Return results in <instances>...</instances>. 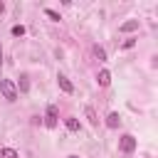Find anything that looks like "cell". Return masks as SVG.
Here are the masks:
<instances>
[{
	"label": "cell",
	"mask_w": 158,
	"mask_h": 158,
	"mask_svg": "<svg viewBox=\"0 0 158 158\" xmlns=\"http://www.w3.org/2000/svg\"><path fill=\"white\" fill-rule=\"evenodd\" d=\"M0 91L7 101H17V86L10 81V79H0Z\"/></svg>",
	"instance_id": "obj_1"
},
{
	"label": "cell",
	"mask_w": 158,
	"mask_h": 158,
	"mask_svg": "<svg viewBox=\"0 0 158 158\" xmlns=\"http://www.w3.org/2000/svg\"><path fill=\"white\" fill-rule=\"evenodd\" d=\"M118 148H121L123 153H133V151H136V138H133L131 133H123L121 141H118Z\"/></svg>",
	"instance_id": "obj_2"
},
{
	"label": "cell",
	"mask_w": 158,
	"mask_h": 158,
	"mask_svg": "<svg viewBox=\"0 0 158 158\" xmlns=\"http://www.w3.org/2000/svg\"><path fill=\"white\" fill-rule=\"evenodd\" d=\"M44 123H47V128H54V126H57V106H54V104L47 106V118H44Z\"/></svg>",
	"instance_id": "obj_3"
},
{
	"label": "cell",
	"mask_w": 158,
	"mask_h": 158,
	"mask_svg": "<svg viewBox=\"0 0 158 158\" xmlns=\"http://www.w3.org/2000/svg\"><path fill=\"white\" fill-rule=\"evenodd\" d=\"M57 84H59V89H62L64 94H72V91H74V86H72V81H69V79H67L64 74H59V77H57Z\"/></svg>",
	"instance_id": "obj_4"
},
{
	"label": "cell",
	"mask_w": 158,
	"mask_h": 158,
	"mask_svg": "<svg viewBox=\"0 0 158 158\" xmlns=\"http://www.w3.org/2000/svg\"><path fill=\"white\" fill-rule=\"evenodd\" d=\"M118 123H121V116H118L116 111H111V114L106 116V126H109V128H118Z\"/></svg>",
	"instance_id": "obj_5"
},
{
	"label": "cell",
	"mask_w": 158,
	"mask_h": 158,
	"mask_svg": "<svg viewBox=\"0 0 158 158\" xmlns=\"http://www.w3.org/2000/svg\"><path fill=\"white\" fill-rule=\"evenodd\" d=\"M96 81H99L101 86H109V84H111V74H109L106 69H101V72H99V77H96Z\"/></svg>",
	"instance_id": "obj_6"
},
{
	"label": "cell",
	"mask_w": 158,
	"mask_h": 158,
	"mask_svg": "<svg viewBox=\"0 0 158 158\" xmlns=\"http://www.w3.org/2000/svg\"><path fill=\"white\" fill-rule=\"evenodd\" d=\"M118 30H121V32H133V30H138V20H128V22H123Z\"/></svg>",
	"instance_id": "obj_7"
},
{
	"label": "cell",
	"mask_w": 158,
	"mask_h": 158,
	"mask_svg": "<svg viewBox=\"0 0 158 158\" xmlns=\"http://www.w3.org/2000/svg\"><path fill=\"white\" fill-rule=\"evenodd\" d=\"M0 158H17V151L15 148H2L0 151Z\"/></svg>",
	"instance_id": "obj_8"
},
{
	"label": "cell",
	"mask_w": 158,
	"mask_h": 158,
	"mask_svg": "<svg viewBox=\"0 0 158 158\" xmlns=\"http://www.w3.org/2000/svg\"><path fill=\"white\" fill-rule=\"evenodd\" d=\"M64 123H67V128H69V131H79V118H67Z\"/></svg>",
	"instance_id": "obj_9"
},
{
	"label": "cell",
	"mask_w": 158,
	"mask_h": 158,
	"mask_svg": "<svg viewBox=\"0 0 158 158\" xmlns=\"http://www.w3.org/2000/svg\"><path fill=\"white\" fill-rule=\"evenodd\" d=\"M94 54H96V59H99V62H106V52H104V49H101L99 44L94 47Z\"/></svg>",
	"instance_id": "obj_10"
},
{
	"label": "cell",
	"mask_w": 158,
	"mask_h": 158,
	"mask_svg": "<svg viewBox=\"0 0 158 158\" xmlns=\"http://www.w3.org/2000/svg\"><path fill=\"white\" fill-rule=\"evenodd\" d=\"M30 89V79H27V74H22L20 77V91H27Z\"/></svg>",
	"instance_id": "obj_11"
},
{
	"label": "cell",
	"mask_w": 158,
	"mask_h": 158,
	"mask_svg": "<svg viewBox=\"0 0 158 158\" xmlns=\"http://www.w3.org/2000/svg\"><path fill=\"white\" fill-rule=\"evenodd\" d=\"M84 114H86V118H89V121H91V123H96V121H99V118H96V114H94V109H91V106H86V109H84Z\"/></svg>",
	"instance_id": "obj_12"
},
{
	"label": "cell",
	"mask_w": 158,
	"mask_h": 158,
	"mask_svg": "<svg viewBox=\"0 0 158 158\" xmlns=\"http://www.w3.org/2000/svg\"><path fill=\"white\" fill-rule=\"evenodd\" d=\"M12 35H15V37H22V35H25V27H22V25H15V27H12Z\"/></svg>",
	"instance_id": "obj_13"
},
{
	"label": "cell",
	"mask_w": 158,
	"mask_h": 158,
	"mask_svg": "<svg viewBox=\"0 0 158 158\" xmlns=\"http://www.w3.org/2000/svg\"><path fill=\"white\" fill-rule=\"evenodd\" d=\"M47 17H52V20H59V15H57L54 10H47Z\"/></svg>",
	"instance_id": "obj_14"
},
{
	"label": "cell",
	"mask_w": 158,
	"mask_h": 158,
	"mask_svg": "<svg viewBox=\"0 0 158 158\" xmlns=\"http://www.w3.org/2000/svg\"><path fill=\"white\" fill-rule=\"evenodd\" d=\"M0 12H5V2H0Z\"/></svg>",
	"instance_id": "obj_15"
},
{
	"label": "cell",
	"mask_w": 158,
	"mask_h": 158,
	"mask_svg": "<svg viewBox=\"0 0 158 158\" xmlns=\"http://www.w3.org/2000/svg\"><path fill=\"white\" fill-rule=\"evenodd\" d=\"M0 64H2V47H0Z\"/></svg>",
	"instance_id": "obj_16"
},
{
	"label": "cell",
	"mask_w": 158,
	"mask_h": 158,
	"mask_svg": "<svg viewBox=\"0 0 158 158\" xmlns=\"http://www.w3.org/2000/svg\"><path fill=\"white\" fill-rule=\"evenodd\" d=\"M67 158H79V156H67Z\"/></svg>",
	"instance_id": "obj_17"
}]
</instances>
